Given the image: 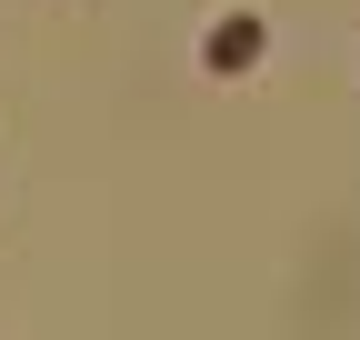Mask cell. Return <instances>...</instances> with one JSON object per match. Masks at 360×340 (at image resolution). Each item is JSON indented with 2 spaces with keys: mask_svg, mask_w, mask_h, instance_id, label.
<instances>
[{
  "mask_svg": "<svg viewBox=\"0 0 360 340\" xmlns=\"http://www.w3.org/2000/svg\"><path fill=\"white\" fill-rule=\"evenodd\" d=\"M250 60H260V20H250V11H240V20H210V70L240 80Z\"/></svg>",
  "mask_w": 360,
  "mask_h": 340,
  "instance_id": "6da1fadb",
  "label": "cell"
}]
</instances>
